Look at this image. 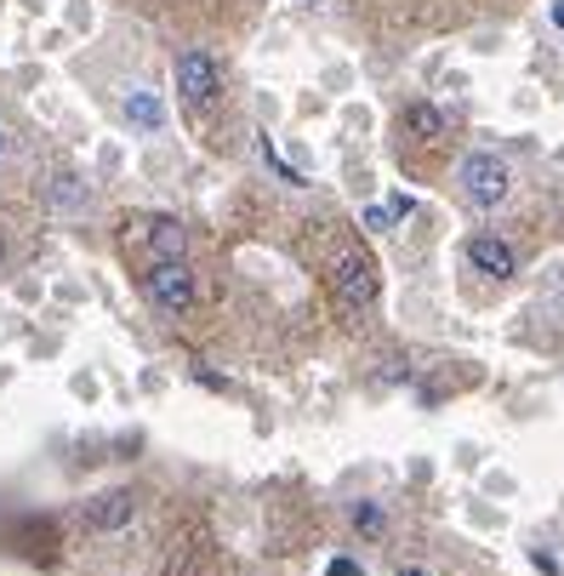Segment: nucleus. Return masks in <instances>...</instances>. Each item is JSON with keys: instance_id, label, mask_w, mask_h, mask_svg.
I'll return each mask as SVG.
<instances>
[{"instance_id": "nucleus-1", "label": "nucleus", "mask_w": 564, "mask_h": 576, "mask_svg": "<svg viewBox=\"0 0 564 576\" xmlns=\"http://www.w3.org/2000/svg\"><path fill=\"white\" fill-rule=\"evenodd\" d=\"M171 74H177V97H183V104H189L194 115L217 104V92H223V69H217V58H212V52L189 46V52H177Z\"/></svg>"}, {"instance_id": "nucleus-2", "label": "nucleus", "mask_w": 564, "mask_h": 576, "mask_svg": "<svg viewBox=\"0 0 564 576\" xmlns=\"http://www.w3.org/2000/svg\"><path fill=\"white\" fill-rule=\"evenodd\" d=\"M456 183H461V194H468L473 206H502L507 189H513V171H507L502 155H468L456 166Z\"/></svg>"}, {"instance_id": "nucleus-3", "label": "nucleus", "mask_w": 564, "mask_h": 576, "mask_svg": "<svg viewBox=\"0 0 564 576\" xmlns=\"http://www.w3.org/2000/svg\"><path fill=\"white\" fill-rule=\"evenodd\" d=\"M143 286H148V297L166 314H189L194 309V268H189V257H154Z\"/></svg>"}, {"instance_id": "nucleus-4", "label": "nucleus", "mask_w": 564, "mask_h": 576, "mask_svg": "<svg viewBox=\"0 0 564 576\" xmlns=\"http://www.w3.org/2000/svg\"><path fill=\"white\" fill-rule=\"evenodd\" d=\"M331 286H337V303H343V309H371V303H376V268H371V257L348 245V252L337 257Z\"/></svg>"}, {"instance_id": "nucleus-5", "label": "nucleus", "mask_w": 564, "mask_h": 576, "mask_svg": "<svg viewBox=\"0 0 564 576\" xmlns=\"http://www.w3.org/2000/svg\"><path fill=\"white\" fill-rule=\"evenodd\" d=\"M120 115H125V127H132V132H148V137L166 127V104H160V92H148V86L125 92L120 97Z\"/></svg>"}, {"instance_id": "nucleus-6", "label": "nucleus", "mask_w": 564, "mask_h": 576, "mask_svg": "<svg viewBox=\"0 0 564 576\" xmlns=\"http://www.w3.org/2000/svg\"><path fill=\"white\" fill-rule=\"evenodd\" d=\"M132 514H137L132 491H103V496H92L86 525H92V531H120V525H132Z\"/></svg>"}, {"instance_id": "nucleus-7", "label": "nucleus", "mask_w": 564, "mask_h": 576, "mask_svg": "<svg viewBox=\"0 0 564 576\" xmlns=\"http://www.w3.org/2000/svg\"><path fill=\"white\" fill-rule=\"evenodd\" d=\"M468 263L479 274H491V280H507V274H513V245H502L496 235H473L468 240Z\"/></svg>"}, {"instance_id": "nucleus-8", "label": "nucleus", "mask_w": 564, "mask_h": 576, "mask_svg": "<svg viewBox=\"0 0 564 576\" xmlns=\"http://www.w3.org/2000/svg\"><path fill=\"white\" fill-rule=\"evenodd\" d=\"M148 245H154V257H183L189 252V229L177 217H154L148 223Z\"/></svg>"}, {"instance_id": "nucleus-9", "label": "nucleus", "mask_w": 564, "mask_h": 576, "mask_svg": "<svg viewBox=\"0 0 564 576\" xmlns=\"http://www.w3.org/2000/svg\"><path fill=\"white\" fill-rule=\"evenodd\" d=\"M46 200H51L58 212H81V206H86V183L74 178V171H58V178L46 183Z\"/></svg>"}, {"instance_id": "nucleus-10", "label": "nucleus", "mask_w": 564, "mask_h": 576, "mask_svg": "<svg viewBox=\"0 0 564 576\" xmlns=\"http://www.w3.org/2000/svg\"><path fill=\"white\" fill-rule=\"evenodd\" d=\"M405 132H410V137H445V109L410 104V109H405Z\"/></svg>"}, {"instance_id": "nucleus-11", "label": "nucleus", "mask_w": 564, "mask_h": 576, "mask_svg": "<svg viewBox=\"0 0 564 576\" xmlns=\"http://www.w3.org/2000/svg\"><path fill=\"white\" fill-rule=\"evenodd\" d=\"M353 531L359 537H382V531H388V519H382L376 503H353Z\"/></svg>"}, {"instance_id": "nucleus-12", "label": "nucleus", "mask_w": 564, "mask_h": 576, "mask_svg": "<svg viewBox=\"0 0 564 576\" xmlns=\"http://www.w3.org/2000/svg\"><path fill=\"white\" fill-rule=\"evenodd\" d=\"M256 148H263V160H268V166L279 171V178H286V183H291V189H302V183H308V178H302V171H297L291 160H279V148H274V137H263V143H256Z\"/></svg>"}, {"instance_id": "nucleus-13", "label": "nucleus", "mask_w": 564, "mask_h": 576, "mask_svg": "<svg viewBox=\"0 0 564 576\" xmlns=\"http://www.w3.org/2000/svg\"><path fill=\"white\" fill-rule=\"evenodd\" d=\"M325 576H359V565L353 560H331V571Z\"/></svg>"}, {"instance_id": "nucleus-14", "label": "nucleus", "mask_w": 564, "mask_h": 576, "mask_svg": "<svg viewBox=\"0 0 564 576\" xmlns=\"http://www.w3.org/2000/svg\"><path fill=\"white\" fill-rule=\"evenodd\" d=\"M553 23H559V29H564V0H553Z\"/></svg>"}, {"instance_id": "nucleus-15", "label": "nucleus", "mask_w": 564, "mask_h": 576, "mask_svg": "<svg viewBox=\"0 0 564 576\" xmlns=\"http://www.w3.org/2000/svg\"><path fill=\"white\" fill-rule=\"evenodd\" d=\"M7 148H12V137H7V127H0V160H7Z\"/></svg>"}, {"instance_id": "nucleus-16", "label": "nucleus", "mask_w": 564, "mask_h": 576, "mask_svg": "<svg viewBox=\"0 0 564 576\" xmlns=\"http://www.w3.org/2000/svg\"><path fill=\"white\" fill-rule=\"evenodd\" d=\"M0 263H7V235H0Z\"/></svg>"}, {"instance_id": "nucleus-17", "label": "nucleus", "mask_w": 564, "mask_h": 576, "mask_svg": "<svg viewBox=\"0 0 564 576\" xmlns=\"http://www.w3.org/2000/svg\"><path fill=\"white\" fill-rule=\"evenodd\" d=\"M405 576H422V571H417V565H410V571H405Z\"/></svg>"}, {"instance_id": "nucleus-18", "label": "nucleus", "mask_w": 564, "mask_h": 576, "mask_svg": "<svg viewBox=\"0 0 564 576\" xmlns=\"http://www.w3.org/2000/svg\"><path fill=\"white\" fill-rule=\"evenodd\" d=\"M302 7H320V0H302Z\"/></svg>"}]
</instances>
